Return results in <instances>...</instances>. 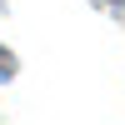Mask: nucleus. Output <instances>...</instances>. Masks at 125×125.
Returning <instances> with one entry per match:
<instances>
[{
    "instance_id": "obj_1",
    "label": "nucleus",
    "mask_w": 125,
    "mask_h": 125,
    "mask_svg": "<svg viewBox=\"0 0 125 125\" xmlns=\"http://www.w3.org/2000/svg\"><path fill=\"white\" fill-rule=\"evenodd\" d=\"M15 70H20V60L10 55L5 45H0V85H5V80H15Z\"/></svg>"
},
{
    "instance_id": "obj_2",
    "label": "nucleus",
    "mask_w": 125,
    "mask_h": 125,
    "mask_svg": "<svg viewBox=\"0 0 125 125\" xmlns=\"http://www.w3.org/2000/svg\"><path fill=\"white\" fill-rule=\"evenodd\" d=\"M95 10H105L110 20H125V0H90Z\"/></svg>"
}]
</instances>
